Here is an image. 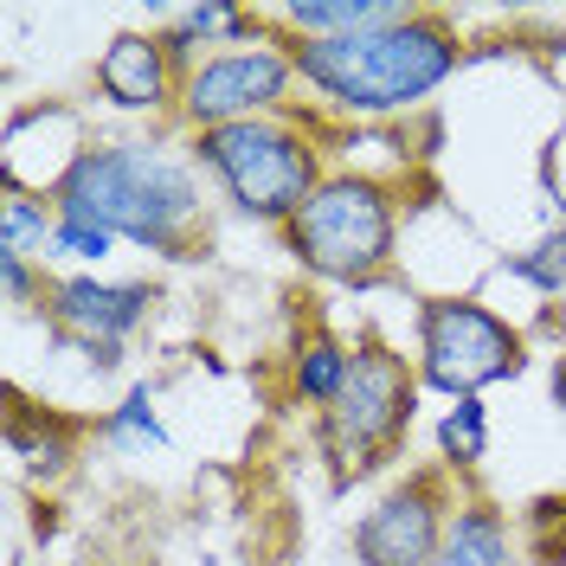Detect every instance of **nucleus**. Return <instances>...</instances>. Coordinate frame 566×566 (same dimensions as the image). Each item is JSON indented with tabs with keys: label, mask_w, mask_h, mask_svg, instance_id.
Instances as JSON below:
<instances>
[{
	"label": "nucleus",
	"mask_w": 566,
	"mask_h": 566,
	"mask_svg": "<svg viewBox=\"0 0 566 566\" xmlns=\"http://www.w3.org/2000/svg\"><path fill=\"white\" fill-rule=\"evenodd\" d=\"M52 207L59 219L97 226L109 239H136L148 251L187 258L193 219H200V180L168 148L109 142V148H84V161L65 175Z\"/></svg>",
	"instance_id": "nucleus-1"
},
{
	"label": "nucleus",
	"mask_w": 566,
	"mask_h": 566,
	"mask_svg": "<svg viewBox=\"0 0 566 566\" xmlns=\"http://www.w3.org/2000/svg\"><path fill=\"white\" fill-rule=\"evenodd\" d=\"M458 33L438 13H406L392 27L348 39H303L290 45V65L303 84H316L335 109L354 116H392L424 104L451 71H458Z\"/></svg>",
	"instance_id": "nucleus-2"
},
{
	"label": "nucleus",
	"mask_w": 566,
	"mask_h": 566,
	"mask_svg": "<svg viewBox=\"0 0 566 566\" xmlns=\"http://www.w3.org/2000/svg\"><path fill=\"white\" fill-rule=\"evenodd\" d=\"M200 168L226 187V200L245 219H264V226H290L322 187L316 142L271 116L200 129Z\"/></svg>",
	"instance_id": "nucleus-3"
},
{
	"label": "nucleus",
	"mask_w": 566,
	"mask_h": 566,
	"mask_svg": "<svg viewBox=\"0 0 566 566\" xmlns=\"http://www.w3.org/2000/svg\"><path fill=\"white\" fill-rule=\"evenodd\" d=\"M290 251L296 264H310L328 283H374L392 264L399 245V212L392 193L367 175H328L310 193V207L296 212L290 226Z\"/></svg>",
	"instance_id": "nucleus-4"
},
{
	"label": "nucleus",
	"mask_w": 566,
	"mask_h": 566,
	"mask_svg": "<svg viewBox=\"0 0 566 566\" xmlns=\"http://www.w3.org/2000/svg\"><path fill=\"white\" fill-rule=\"evenodd\" d=\"M412 412H419L412 367L387 342H360L342 392L322 406V458L335 463V476H367L406 438Z\"/></svg>",
	"instance_id": "nucleus-5"
},
{
	"label": "nucleus",
	"mask_w": 566,
	"mask_h": 566,
	"mask_svg": "<svg viewBox=\"0 0 566 566\" xmlns=\"http://www.w3.org/2000/svg\"><path fill=\"white\" fill-rule=\"evenodd\" d=\"M522 374V335L483 310L476 296H424L419 303V380L451 399H476L495 380Z\"/></svg>",
	"instance_id": "nucleus-6"
},
{
	"label": "nucleus",
	"mask_w": 566,
	"mask_h": 566,
	"mask_svg": "<svg viewBox=\"0 0 566 566\" xmlns=\"http://www.w3.org/2000/svg\"><path fill=\"white\" fill-rule=\"evenodd\" d=\"M296 84V65L290 52H271V45H245V52H219L207 65L187 71L180 84V116L193 129H226V123H251L271 104L290 97Z\"/></svg>",
	"instance_id": "nucleus-7"
},
{
	"label": "nucleus",
	"mask_w": 566,
	"mask_h": 566,
	"mask_svg": "<svg viewBox=\"0 0 566 566\" xmlns=\"http://www.w3.org/2000/svg\"><path fill=\"white\" fill-rule=\"evenodd\" d=\"M451 534V495L444 476H406L399 490H387L354 528V560L360 566H431L438 547Z\"/></svg>",
	"instance_id": "nucleus-8"
},
{
	"label": "nucleus",
	"mask_w": 566,
	"mask_h": 566,
	"mask_svg": "<svg viewBox=\"0 0 566 566\" xmlns=\"http://www.w3.org/2000/svg\"><path fill=\"white\" fill-rule=\"evenodd\" d=\"M155 310V290L148 283H104V277H65L52 283V322L77 335L97 360H116V342L142 328V316Z\"/></svg>",
	"instance_id": "nucleus-9"
},
{
	"label": "nucleus",
	"mask_w": 566,
	"mask_h": 566,
	"mask_svg": "<svg viewBox=\"0 0 566 566\" xmlns=\"http://www.w3.org/2000/svg\"><path fill=\"white\" fill-rule=\"evenodd\" d=\"M168 39L155 33H116L97 59V91H104L116 109H161L168 104V84H175V65H168Z\"/></svg>",
	"instance_id": "nucleus-10"
},
{
	"label": "nucleus",
	"mask_w": 566,
	"mask_h": 566,
	"mask_svg": "<svg viewBox=\"0 0 566 566\" xmlns=\"http://www.w3.org/2000/svg\"><path fill=\"white\" fill-rule=\"evenodd\" d=\"M419 7L406 0H290L277 7L283 27H296L303 39H348V33H374V27H392Z\"/></svg>",
	"instance_id": "nucleus-11"
},
{
	"label": "nucleus",
	"mask_w": 566,
	"mask_h": 566,
	"mask_svg": "<svg viewBox=\"0 0 566 566\" xmlns=\"http://www.w3.org/2000/svg\"><path fill=\"white\" fill-rule=\"evenodd\" d=\"M431 566H515V541H509V515L495 502H463L451 515V534Z\"/></svg>",
	"instance_id": "nucleus-12"
},
{
	"label": "nucleus",
	"mask_w": 566,
	"mask_h": 566,
	"mask_svg": "<svg viewBox=\"0 0 566 566\" xmlns=\"http://www.w3.org/2000/svg\"><path fill=\"white\" fill-rule=\"evenodd\" d=\"M52 239H59V207L7 187V200H0V258H33Z\"/></svg>",
	"instance_id": "nucleus-13"
},
{
	"label": "nucleus",
	"mask_w": 566,
	"mask_h": 566,
	"mask_svg": "<svg viewBox=\"0 0 566 566\" xmlns=\"http://www.w3.org/2000/svg\"><path fill=\"white\" fill-rule=\"evenodd\" d=\"M348 360H354V348H342L335 335H310V342L296 348V392H303L310 406H328V399L342 392V380H348Z\"/></svg>",
	"instance_id": "nucleus-14"
},
{
	"label": "nucleus",
	"mask_w": 566,
	"mask_h": 566,
	"mask_svg": "<svg viewBox=\"0 0 566 566\" xmlns=\"http://www.w3.org/2000/svg\"><path fill=\"white\" fill-rule=\"evenodd\" d=\"M438 451L451 470H476L490 458V419H483V399H458L444 424H438Z\"/></svg>",
	"instance_id": "nucleus-15"
},
{
	"label": "nucleus",
	"mask_w": 566,
	"mask_h": 566,
	"mask_svg": "<svg viewBox=\"0 0 566 566\" xmlns=\"http://www.w3.org/2000/svg\"><path fill=\"white\" fill-rule=\"evenodd\" d=\"M522 534H528V566H566V495H534Z\"/></svg>",
	"instance_id": "nucleus-16"
},
{
	"label": "nucleus",
	"mask_w": 566,
	"mask_h": 566,
	"mask_svg": "<svg viewBox=\"0 0 566 566\" xmlns=\"http://www.w3.org/2000/svg\"><path fill=\"white\" fill-rule=\"evenodd\" d=\"M509 271H515L522 283H534L541 296H560V290H566V219H560V226H554V232H547L534 251H522Z\"/></svg>",
	"instance_id": "nucleus-17"
},
{
	"label": "nucleus",
	"mask_w": 566,
	"mask_h": 566,
	"mask_svg": "<svg viewBox=\"0 0 566 566\" xmlns=\"http://www.w3.org/2000/svg\"><path fill=\"white\" fill-rule=\"evenodd\" d=\"M104 431L116 438V444H129V438H136V444H155V451L168 444V431H161V419H155L148 392H129V399H123V406L109 412V424H104Z\"/></svg>",
	"instance_id": "nucleus-18"
},
{
	"label": "nucleus",
	"mask_w": 566,
	"mask_h": 566,
	"mask_svg": "<svg viewBox=\"0 0 566 566\" xmlns=\"http://www.w3.org/2000/svg\"><path fill=\"white\" fill-rule=\"evenodd\" d=\"M52 251H65V258H84V264H97V258H109V251H116V239H109V232H97V226L59 219V239H52Z\"/></svg>",
	"instance_id": "nucleus-19"
},
{
	"label": "nucleus",
	"mask_w": 566,
	"mask_h": 566,
	"mask_svg": "<svg viewBox=\"0 0 566 566\" xmlns=\"http://www.w3.org/2000/svg\"><path fill=\"white\" fill-rule=\"evenodd\" d=\"M0 277H7V296H13V303L33 296V271H27V258H0Z\"/></svg>",
	"instance_id": "nucleus-20"
},
{
	"label": "nucleus",
	"mask_w": 566,
	"mask_h": 566,
	"mask_svg": "<svg viewBox=\"0 0 566 566\" xmlns=\"http://www.w3.org/2000/svg\"><path fill=\"white\" fill-rule=\"evenodd\" d=\"M554 406H560V419H566V354L554 360Z\"/></svg>",
	"instance_id": "nucleus-21"
}]
</instances>
